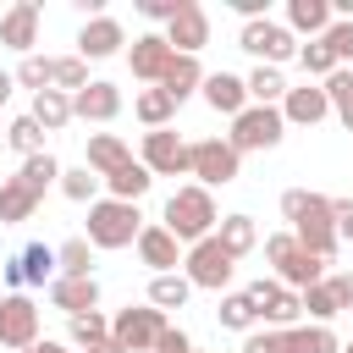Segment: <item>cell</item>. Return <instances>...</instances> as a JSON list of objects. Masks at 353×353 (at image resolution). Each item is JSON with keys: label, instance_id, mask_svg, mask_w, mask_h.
Here are the masks:
<instances>
[{"label": "cell", "instance_id": "cell-1", "mask_svg": "<svg viewBox=\"0 0 353 353\" xmlns=\"http://www.w3.org/2000/svg\"><path fill=\"white\" fill-rule=\"evenodd\" d=\"M281 215L292 221L298 248H309L314 259L331 265V254L342 248V243H336V210H331V199H325V193H309V188H287V193H281Z\"/></svg>", "mask_w": 353, "mask_h": 353}, {"label": "cell", "instance_id": "cell-2", "mask_svg": "<svg viewBox=\"0 0 353 353\" xmlns=\"http://www.w3.org/2000/svg\"><path fill=\"white\" fill-rule=\"evenodd\" d=\"M215 199H210V188H199V182H188V188H176L171 199H165V232L182 243V248H193V243H204L210 232H215Z\"/></svg>", "mask_w": 353, "mask_h": 353}, {"label": "cell", "instance_id": "cell-3", "mask_svg": "<svg viewBox=\"0 0 353 353\" xmlns=\"http://www.w3.org/2000/svg\"><path fill=\"white\" fill-rule=\"evenodd\" d=\"M138 232H143V215H138V204H121V199H94L88 204V248H127V243H138Z\"/></svg>", "mask_w": 353, "mask_h": 353}, {"label": "cell", "instance_id": "cell-4", "mask_svg": "<svg viewBox=\"0 0 353 353\" xmlns=\"http://www.w3.org/2000/svg\"><path fill=\"white\" fill-rule=\"evenodd\" d=\"M265 259L276 265V281H281V287H292V292H303V287L325 281V259H314L309 248H298V237H292V232L265 237Z\"/></svg>", "mask_w": 353, "mask_h": 353}, {"label": "cell", "instance_id": "cell-5", "mask_svg": "<svg viewBox=\"0 0 353 353\" xmlns=\"http://www.w3.org/2000/svg\"><path fill=\"white\" fill-rule=\"evenodd\" d=\"M160 331H165V314L149 303V309H121L116 320H110V342H105V353H154V342H160Z\"/></svg>", "mask_w": 353, "mask_h": 353}, {"label": "cell", "instance_id": "cell-6", "mask_svg": "<svg viewBox=\"0 0 353 353\" xmlns=\"http://www.w3.org/2000/svg\"><path fill=\"white\" fill-rule=\"evenodd\" d=\"M281 138H287V121H281V110H276V105H248L243 116H232V132H226V143H232L237 154L276 149Z\"/></svg>", "mask_w": 353, "mask_h": 353}, {"label": "cell", "instance_id": "cell-7", "mask_svg": "<svg viewBox=\"0 0 353 353\" xmlns=\"http://www.w3.org/2000/svg\"><path fill=\"white\" fill-rule=\"evenodd\" d=\"M188 171L199 176V188H226V182H237L243 154L226 138H199V143H188Z\"/></svg>", "mask_w": 353, "mask_h": 353}, {"label": "cell", "instance_id": "cell-8", "mask_svg": "<svg viewBox=\"0 0 353 353\" xmlns=\"http://www.w3.org/2000/svg\"><path fill=\"white\" fill-rule=\"evenodd\" d=\"M182 265H188L182 276H188L193 287H204V292H221V287L232 281V270H237V259H232V254L215 243V232H210L204 243H193V248L182 254Z\"/></svg>", "mask_w": 353, "mask_h": 353}, {"label": "cell", "instance_id": "cell-9", "mask_svg": "<svg viewBox=\"0 0 353 353\" xmlns=\"http://www.w3.org/2000/svg\"><path fill=\"white\" fill-rule=\"evenodd\" d=\"M248 303H254V314H259L270 331H292V325H298V314H303L298 292H292V287H281L276 276H259V281L248 287Z\"/></svg>", "mask_w": 353, "mask_h": 353}, {"label": "cell", "instance_id": "cell-10", "mask_svg": "<svg viewBox=\"0 0 353 353\" xmlns=\"http://www.w3.org/2000/svg\"><path fill=\"white\" fill-rule=\"evenodd\" d=\"M39 342V303L28 292H6L0 298V347L6 353H28Z\"/></svg>", "mask_w": 353, "mask_h": 353}, {"label": "cell", "instance_id": "cell-11", "mask_svg": "<svg viewBox=\"0 0 353 353\" xmlns=\"http://www.w3.org/2000/svg\"><path fill=\"white\" fill-rule=\"evenodd\" d=\"M237 44H243L248 55H259V66H281V61H298V39H292L281 22H270V17H259V22H243Z\"/></svg>", "mask_w": 353, "mask_h": 353}, {"label": "cell", "instance_id": "cell-12", "mask_svg": "<svg viewBox=\"0 0 353 353\" xmlns=\"http://www.w3.org/2000/svg\"><path fill=\"white\" fill-rule=\"evenodd\" d=\"M0 281H6L11 292H22V287H50V281H55V248H50V243H28L22 254H11V259L0 265Z\"/></svg>", "mask_w": 353, "mask_h": 353}, {"label": "cell", "instance_id": "cell-13", "mask_svg": "<svg viewBox=\"0 0 353 353\" xmlns=\"http://www.w3.org/2000/svg\"><path fill=\"white\" fill-rule=\"evenodd\" d=\"M165 44H171L176 55H199V50L210 44V11H204L199 0H182L176 17L165 22Z\"/></svg>", "mask_w": 353, "mask_h": 353}, {"label": "cell", "instance_id": "cell-14", "mask_svg": "<svg viewBox=\"0 0 353 353\" xmlns=\"http://www.w3.org/2000/svg\"><path fill=\"white\" fill-rule=\"evenodd\" d=\"M143 171H149V176H182V171H188V143H182L171 127L143 132Z\"/></svg>", "mask_w": 353, "mask_h": 353}, {"label": "cell", "instance_id": "cell-15", "mask_svg": "<svg viewBox=\"0 0 353 353\" xmlns=\"http://www.w3.org/2000/svg\"><path fill=\"white\" fill-rule=\"evenodd\" d=\"M171 55H176V50L165 44V33H138V39H132V50H127V66H132V77H138V83L160 88V77H165Z\"/></svg>", "mask_w": 353, "mask_h": 353}, {"label": "cell", "instance_id": "cell-16", "mask_svg": "<svg viewBox=\"0 0 353 353\" xmlns=\"http://www.w3.org/2000/svg\"><path fill=\"white\" fill-rule=\"evenodd\" d=\"M121 44H127V33H121V22L105 17V11L77 28V55H83V61H105V55H116Z\"/></svg>", "mask_w": 353, "mask_h": 353}, {"label": "cell", "instance_id": "cell-17", "mask_svg": "<svg viewBox=\"0 0 353 353\" xmlns=\"http://www.w3.org/2000/svg\"><path fill=\"white\" fill-rule=\"evenodd\" d=\"M116 110H121V88L105 83V77H88V88L72 94V116L77 121H116Z\"/></svg>", "mask_w": 353, "mask_h": 353}, {"label": "cell", "instance_id": "cell-18", "mask_svg": "<svg viewBox=\"0 0 353 353\" xmlns=\"http://www.w3.org/2000/svg\"><path fill=\"white\" fill-rule=\"evenodd\" d=\"M39 0H17L6 17H0V44H11V50H22V55H33V44H39Z\"/></svg>", "mask_w": 353, "mask_h": 353}, {"label": "cell", "instance_id": "cell-19", "mask_svg": "<svg viewBox=\"0 0 353 353\" xmlns=\"http://www.w3.org/2000/svg\"><path fill=\"white\" fill-rule=\"evenodd\" d=\"M199 94H204V105L221 110V116H243V110H248V88H243L237 72H204Z\"/></svg>", "mask_w": 353, "mask_h": 353}, {"label": "cell", "instance_id": "cell-20", "mask_svg": "<svg viewBox=\"0 0 353 353\" xmlns=\"http://www.w3.org/2000/svg\"><path fill=\"white\" fill-rule=\"evenodd\" d=\"M276 110H281V121L314 127V121H325V116H331V99H325V88H320V83H303V88H287Z\"/></svg>", "mask_w": 353, "mask_h": 353}, {"label": "cell", "instance_id": "cell-21", "mask_svg": "<svg viewBox=\"0 0 353 353\" xmlns=\"http://www.w3.org/2000/svg\"><path fill=\"white\" fill-rule=\"evenodd\" d=\"M138 259H143L154 276H171V270L182 265V243H176L165 226H143V232H138Z\"/></svg>", "mask_w": 353, "mask_h": 353}, {"label": "cell", "instance_id": "cell-22", "mask_svg": "<svg viewBox=\"0 0 353 353\" xmlns=\"http://www.w3.org/2000/svg\"><path fill=\"white\" fill-rule=\"evenodd\" d=\"M50 303L66 309V314H88V309H99V281L94 276H55L50 281Z\"/></svg>", "mask_w": 353, "mask_h": 353}, {"label": "cell", "instance_id": "cell-23", "mask_svg": "<svg viewBox=\"0 0 353 353\" xmlns=\"http://www.w3.org/2000/svg\"><path fill=\"white\" fill-rule=\"evenodd\" d=\"M127 160H132L127 138H116V132H94V138H88V154H83V165H88V171H94L99 182H105L110 171H121Z\"/></svg>", "mask_w": 353, "mask_h": 353}, {"label": "cell", "instance_id": "cell-24", "mask_svg": "<svg viewBox=\"0 0 353 353\" xmlns=\"http://www.w3.org/2000/svg\"><path fill=\"white\" fill-rule=\"evenodd\" d=\"M215 243H221L232 259L254 254V243H259V226H254V215H221V221H215Z\"/></svg>", "mask_w": 353, "mask_h": 353}, {"label": "cell", "instance_id": "cell-25", "mask_svg": "<svg viewBox=\"0 0 353 353\" xmlns=\"http://www.w3.org/2000/svg\"><path fill=\"white\" fill-rule=\"evenodd\" d=\"M33 210H39V193H28L22 176H0V226H22L33 221Z\"/></svg>", "mask_w": 353, "mask_h": 353}, {"label": "cell", "instance_id": "cell-26", "mask_svg": "<svg viewBox=\"0 0 353 353\" xmlns=\"http://www.w3.org/2000/svg\"><path fill=\"white\" fill-rule=\"evenodd\" d=\"M199 83H204V66H199V55H171V66H165V77H160V88L182 105L188 94H199Z\"/></svg>", "mask_w": 353, "mask_h": 353}, {"label": "cell", "instance_id": "cell-27", "mask_svg": "<svg viewBox=\"0 0 353 353\" xmlns=\"http://www.w3.org/2000/svg\"><path fill=\"white\" fill-rule=\"evenodd\" d=\"M325 28H331V6H325V0H287V33L320 39Z\"/></svg>", "mask_w": 353, "mask_h": 353}, {"label": "cell", "instance_id": "cell-28", "mask_svg": "<svg viewBox=\"0 0 353 353\" xmlns=\"http://www.w3.org/2000/svg\"><path fill=\"white\" fill-rule=\"evenodd\" d=\"M44 132H61L66 121H72V94H61V88H44V94H33V110H28Z\"/></svg>", "mask_w": 353, "mask_h": 353}, {"label": "cell", "instance_id": "cell-29", "mask_svg": "<svg viewBox=\"0 0 353 353\" xmlns=\"http://www.w3.org/2000/svg\"><path fill=\"white\" fill-rule=\"evenodd\" d=\"M149 182H154V176L143 171V160H127L121 171H110V176H105V188H110V199H121V204H138V199L149 193Z\"/></svg>", "mask_w": 353, "mask_h": 353}, {"label": "cell", "instance_id": "cell-30", "mask_svg": "<svg viewBox=\"0 0 353 353\" xmlns=\"http://www.w3.org/2000/svg\"><path fill=\"white\" fill-rule=\"evenodd\" d=\"M243 88H248V105H281L287 77H281V66H254V72L243 77Z\"/></svg>", "mask_w": 353, "mask_h": 353}, {"label": "cell", "instance_id": "cell-31", "mask_svg": "<svg viewBox=\"0 0 353 353\" xmlns=\"http://www.w3.org/2000/svg\"><path fill=\"white\" fill-rule=\"evenodd\" d=\"M132 116L154 132V127H171V116H176V99L165 94V88H143L138 99H132Z\"/></svg>", "mask_w": 353, "mask_h": 353}, {"label": "cell", "instance_id": "cell-32", "mask_svg": "<svg viewBox=\"0 0 353 353\" xmlns=\"http://www.w3.org/2000/svg\"><path fill=\"white\" fill-rule=\"evenodd\" d=\"M320 88H325V99H331V116H336V121L353 132V66H336V72H331Z\"/></svg>", "mask_w": 353, "mask_h": 353}, {"label": "cell", "instance_id": "cell-33", "mask_svg": "<svg viewBox=\"0 0 353 353\" xmlns=\"http://www.w3.org/2000/svg\"><path fill=\"white\" fill-rule=\"evenodd\" d=\"M188 298H193V281H188L182 270H171V276H154V281H149V303H154L160 314H165V309H182Z\"/></svg>", "mask_w": 353, "mask_h": 353}, {"label": "cell", "instance_id": "cell-34", "mask_svg": "<svg viewBox=\"0 0 353 353\" xmlns=\"http://www.w3.org/2000/svg\"><path fill=\"white\" fill-rule=\"evenodd\" d=\"M287 353H342L331 325H292L287 331Z\"/></svg>", "mask_w": 353, "mask_h": 353}, {"label": "cell", "instance_id": "cell-35", "mask_svg": "<svg viewBox=\"0 0 353 353\" xmlns=\"http://www.w3.org/2000/svg\"><path fill=\"white\" fill-rule=\"evenodd\" d=\"M17 176H22V188H28V193H39V199H44V188H50V182H61V160H55L50 149H44V154H28Z\"/></svg>", "mask_w": 353, "mask_h": 353}, {"label": "cell", "instance_id": "cell-36", "mask_svg": "<svg viewBox=\"0 0 353 353\" xmlns=\"http://www.w3.org/2000/svg\"><path fill=\"white\" fill-rule=\"evenodd\" d=\"M55 276H94V248L88 237H66L55 248Z\"/></svg>", "mask_w": 353, "mask_h": 353}, {"label": "cell", "instance_id": "cell-37", "mask_svg": "<svg viewBox=\"0 0 353 353\" xmlns=\"http://www.w3.org/2000/svg\"><path fill=\"white\" fill-rule=\"evenodd\" d=\"M66 331H72V347H77V353H83V347H105V342H110V320H105L99 309L72 314V325H66Z\"/></svg>", "mask_w": 353, "mask_h": 353}, {"label": "cell", "instance_id": "cell-38", "mask_svg": "<svg viewBox=\"0 0 353 353\" xmlns=\"http://www.w3.org/2000/svg\"><path fill=\"white\" fill-rule=\"evenodd\" d=\"M50 88H61V94L88 88V61H83V55H55V61H50Z\"/></svg>", "mask_w": 353, "mask_h": 353}, {"label": "cell", "instance_id": "cell-39", "mask_svg": "<svg viewBox=\"0 0 353 353\" xmlns=\"http://www.w3.org/2000/svg\"><path fill=\"white\" fill-rule=\"evenodd\" d=\"M6 143H11L22 160H28V154H44V127H39L33 116H17V121L6 127Z\"/></svg>", "mask_w": 353, "mask_h": 353}, {"label": "cell", "instance_id": "cell-40", "mask_svg": "<svg viewBox=\"0 0 353 353\" xmlns=\"http://www.w3.org/2000/svg\"><path fill=\"white\" fill-rule=\"evenodd\" d=\"M215 314H221V325H226V331H254V325H259V314H254L248 292H226Z\"/></svg>", "mask_w": 353, "mask_h": 353}, {"label": "cell", "instance_id": "cell-41", "mask_svg": "<svg viewBox=\"0 0 353 353\" xmlns=\"http://www.w3.org/2000/svg\"><path fill=\"white\" fill-rule=\"evenodd\" d=\"M72 204H94V193H99V176L88 171V165H72V171H61V182H55Z\"/></svg>", "mask_w": 353, "mask_h": 353}, {"label": "cell", "instance_id": "cell-42", "mask_svg": "<svg viewBox=\"0 0 353 353\" xmlns=\"http://www.w3.org/2000/svg\"><path fill=\"white\" fill-rule=\"evenodd\" d=\"M298 66H303L309 77H320V83H325V77L336 72V55L325 50V39H309V44H298Z\"/></svg>", "mask_w": 353, "mask_h": 353}, {"label": "cell", "instance_id": "cell-43", "mask_svg": "<svg viewBox=\"0 0 353 353\" xmlns=\"http://www.w3.org/2000/svg\"><path fill=\"white\" fill-rule=\"evenodd\" d=\"M298 303H303V314H314V325H325V320H331V314H342V309H336V298H331V287H325V281H314V287H303V292H298Z\"/></svg>", "mask_w": 353, "mask_h": 353}, {"label": "cell", "instance_id": "cell-44", "mask_svg": "<svg viewBox=\"0 0 353 353\" xmlns=\"http://www.w3.org/2000/svg\"><path fill=\"white\" fill-rule=\"evenodd\" d=\"M50 61H55V55H22L17 83H22V88H33V94H44V88H50Z\"/></svg>", "mask_w": 353, "mask_h": 353}, {"label": "cell", "instance_id": "cell-45", "mask_svg": "<svg viewBox=\"0 0 353 353\" xmlns=\"http://www.w3.org/2000/svg\"><path fill=\"white\" fill-rule=\"evenodd\" d=\"M320 39H325V50L336 55V66H347V61H353V22H331Z\"/></svg>", "mask_w": 353, "mask_h": 353}, {"label": "cell", "instance_id": "cell-46", "mask_svg": "<svg viewBox=\"0 0 353 353\" xmlns=\"http://www.w3.org/2000/svg\"><path fill=\"white\" fill-rule=\"evenodd\" d=\"M243 353H287V331H248L243 336Z\"/></svg>", "mask_w": 353, "mask_h": 353}, {"label": "cell", "instance_id": "cell-47", "mask_svg": "<svg viewBox=\"0 0 353 353\" xmlns=\"http://www.w3.org/2000/svg\"><path fill=\"white\" fill-rule=\"evenodd\" d=\"M325 287H331L336 309H353V270H336V276H325Z\"/></svg>", "mask_w": 353, "mask_h": 353}, {"label": "cell", "instance_id": "cell-48", "mask_svg": "<svg viewBox=\"0 0 353 353\" xmlns=\"http://www.w3.org/2000/svg\"><path fill=\"white\" fill-rule=\"evenodd\" d=\"M154 353H193V336H188V331H176V325H165V331H160V342H154Z\"/></svg>", "mask_w": 353, "mask_h": 353}, {"label": "cell", "instance_id": "cell-49", "mask_svg": "<svg viewBox=\"0 0 353 353\" xmlns=\"http://www.w3.org/2000/svg\"><path fill=\"white\" fill-rule=\"evenodd\" d=\"M336 210V243H353V199H331Z\"/></svg>", "mask_w": 353, "mask_h": 353}, {"label": "cell", "instance_id": "cell-50", "mask_svg": "<svg viewBox=\"0 0 353 353\" xmlns=\"http://www.w3.org/2000/svg\"><path fill=\"white\" fill-rule=\"evenodd\" d=\"M176 6H182V0H138V11H143L149 22H171V17H176Z\"/></svg>", "mask_w": 353, "mask_h": 353}, {"label": "cell", "instance_id": "cell-51", "mask_svg": "<svg viewBox=\"0 0 353 353\" xmlns=\"http://www.w3.org/2000/svg\"><path fill=\"white\" fill-rule=\"evenodd\" d=\"M28 353H66V342H50V336H39V342H33Z\"/></svg>", "mask_w": 353, "mask_h": 353}, {"label": "cell", "instance_id": "cell-52", "mask_svg": "<svg viewBox=\"0 0 353 353\" xmlns=\"http://www.w3.org/2000/svg\"><path fill=\"white\" fill-rule=\"evenodd\" d=\"M11 88H17V77H11V72H0V105L11 99Z\"/></svg>", "mask_w": 353, "mask_h": 353}, {"label": "cell", "instance_id": "cell-53", "mask_svg": "<svg viewBox=\"0 0 353 353\" xmlns=\"http://www.w3.org/2000/svg\"><path fill=\"white\" fill-rule=\"evenodd\" d=\"M83 353H105V347H83Z\"/></svg>", "mask_w": 353, "mask_h": 353}, {"label": "cell", "instance_id": "cell-54", "mask_svg": "<svg viewBox=\"0 0 353 353\" xmlns=\"http://www.w3.org/2000/svg\"><path fill=\"white\" fill-rule=\"evenodd\" d=\"M0 149H6V132H0Z\"/></svg>", "mask_w": 353, "mask_h": 353}, {"label": "cell", "instance_id": "cell-55", "mask_svg": "<svg viewBox=\"0 0 353 353\" xmlns=\"http://www.w3.org/2000/svg\"><path fill=\"white\" fill-rule=\"evenodd\" d=\"M342 353H353V342H347V347H342Z\"/></svg>", "mask_w": 353, "mask_h": 353}, {"label": "cell", "instance_id": "cell-56", "mask_svg": "<svg viewBox=\"0 0 353 353\" xmlns=\"http://www.w3.org/2000/svg\"><path fill=\"white\" fill-rule=\"evenodd\" d=\"M193 353H199V347H193Z\"/></svg>", "mask_w": 353, "mask_h": 353}]
</instances>
